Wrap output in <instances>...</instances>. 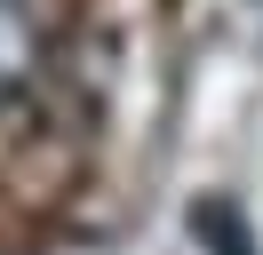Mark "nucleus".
Returning a JSON list of instances; mask_svg holds the SVG:
<instances>
[{"mask_svg":"<svg viewBox=\"0 0 263 255\" xmlns=\"http://www.w3.org/2000/svg\"><path fill=\"white\" fill-rule=\"evenodd\" d=\"M40 80V16L32 0H0V104H16Z\"/></svg>","mask_w":263,"mask_h":255,"instance_id":"obj_1","label":"nucleus"},{"mask_svg":"<svg viewBox=\"0 0 263 255\" xmlns=\"http://www.w3.org/2000/svg\"><path fill=\"white\" fill-rule=\"evenodd\" d=\"M199 231H208V247L215 255H255V247H247V223H239V207H231V199H199Z\"/></svg>","mask_w":263,"mask_h":255,"instance_id":"obj_2","label":"nucleus"}]
</instances>
